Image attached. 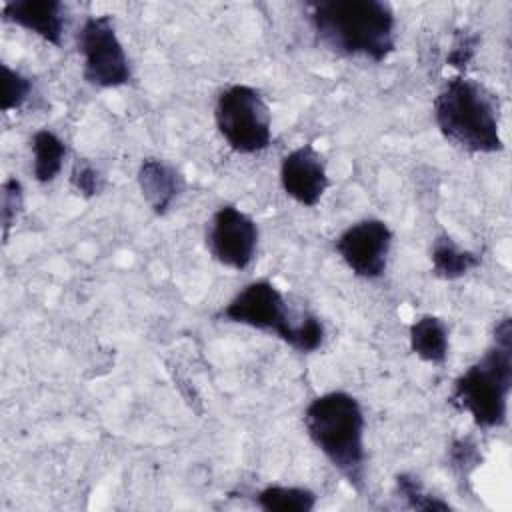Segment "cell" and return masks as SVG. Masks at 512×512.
<instances>
[{"mask_svg":"<svg viewBox=\"0 0 512 512\" xmlns=\"http://www.w3.org/2000/svg\"><path fill=\"white\" fill-rule=\"evenodd\" d=\"M314 38L338 56L384 62L396 48V14L382 0L306 2Z\"/></svg>","mask_w":512,"mask_h":512,"instance_id":"obj_1","label":"cell"},{"mask_svg":"<svg viewBox=\"0 0 512 512\" xmlns=\"http://www.w3.org/2000/svg\"><path fill=\"white\" fill-rule=\"evenodd\" d=\"M304 428L310 442L358 492L366 490V418L356 396L330 390L304 410Z\"/></svg>","mask_w":512,"mask_h":512,"instance_id":"obj_2","label":"cell"},{"mask_svg":"<svg viewBox=\"0 0 512 512\" xmlns=\"http://www.w3.org/2000/svg\"><path fill=\"white\" fill-rule=\"evenodd\" d=\"M434 122L440 134L468 154H496L504 150L500 132V104L494 92L468 76H452L438 90Z\"/></svg>","mask_w":512,"mask_h":512,"instance_id":"obj_3","label":"cell"},{"mask_svg":"<svg viewBox=\"0 0 512 512\" xmlns=\"http://www.w3.org/2000/svg\"><path fill=\"white\" fill-rule=\"evenodd\" d=\"M512 390V320L504 316L492 334V344L452 384L450 404L470 414L482 430L502 428L508 422Z\"/></svg>","mask_w":512,"mask_h":512,"instance_id":"obj_4","label":"cell"},{"mask_svg":"<svg viewBox=\"0 0 512 512\" xmlns=\"http://www.w3.org/2000/svg\"><path fill=\"white\" fill-rule=\"evenodd\" d=\"M216 318L274 334L300 354L316 352L326 340L322 320L312 312H304L296 318L278 286L264 278L248 282L216 312Z\"/></svg>","mask_w":512,"mask_h":512,"instance_id":"obj_5","label":"cell"},{"mask_svg":"<svg viewBox=\"0 0 512 512\" xmlns=\"http://www.w3.org/2000/svg\"><path fill=\"white\" fill-rule=\"evenodd\" d=\"M214 122L236 154H258L272 142L270 108L254 86L232 84L224 88L214 104Z\"/></svg>","mask_w":512,"mask_h":512,"instance_id":"obj_6","label":"cell"},{"mask_svg":"<svg viewBox=\"0 0 512 512\" xmlns=\"http://www.w3.org/2000/svg\"><path fill=\"white\" fill-rule=\"evenodd\" d=\"M76 46L82 56V76L90 86L118 88L132 80L130 58L110 14L88 16L76 34Z\"/></svg>","mask_w":512,"mask_h":512,"instance_id":"obj_7","label":"cell"},{"mask_svg":"<svg viewBox=\"0 0 512 512\" xmlns=\"http://www.w3.org/2000/svg\"><path fill=\"white\" fill-rule=\"evenodd\" d=\"M260 230L250 214L234 204H222L206 226V248L210 256L230 268L246 270L256 256Z\"/></svg>","mask_w":512,"mask_h":512,"instance_id":"obj_8","label":"cell"},{"mask_svg":"<svg viewBox=\"0 0 512 512\" xmlns=\"http://www.w3.org/2000/svg\"><path fill=\"white\" fill-rule=\"evenodd\" d=\"M394 232L380 218H364L344 228L334 240V250L346 268L364 280H378L388 268Z\"/></svg>","mask_w":512,"mask_h":512,"instance_id":"obj_9","label":"cell"},{"mask_svg":"<svg viewBox=\"0 0 512 512\" xmlns=\"http://www.w3.org/2000/svg\"><path fill=\"white\" fill-rule=\"evenodd\" d=\"M280 186L296 204L314 208L330 186L324 158L312 144H302L280 160Z\"/></svg>","mask_w":512,"mask_h":512,"instance_id":"obj_10","label":"cell"},{"mask_svg":"<svg viewBox=\"0 0 512 512\" xmlns=\"http://www.w3.org/2000/svg\"><path fill=\"white\" fill-rule=\"evenodd\" d=\"M2 20L36 34L52 46H62L66 6L60 0H8L2 4Z\"/></svg>","mask_w":512,"mask_h":512,"instance_id":"obj_11","label":"cell"},{"mask_svg":"<svg viewBox=\"0 0 512 512\" xmlns=\"http://www.w3.org/2000/svg\"><path fill=\"white\" fill-rule=\"evenodd\" d=\"M136 178L144 202L156 216H164L186 188L180 170L160 158H144Z\"/></svg>","mask_w":512,"mask_h":512,"instance_id":"obj_12","label":"cell"},{"mask_svg":"<svg viewBox=\"0 0 512 512\" xmlns=\"http://www.w3.org/2000/svg\"><path fill=\"white\" fill-rule=\"evenodd\" d=\"M408 342L412 354H416L422 362L440 366L448 358L450 332L442 318L434 314H422L410 324Z\"/></svg>","mask_w":512,"mask_h":512,"instance_id":"obj_13","label":"cell"},{"mask_svg":"<svg viewBox=\"0 0 512 512\" xmlns=\"http://www.w3.org/2000/svg\"><path fill=\"white\" fill-rule=\"evenodd\" d=\"M32 148V176L40 184H48L56 180V176L64 168V160L68 156L66 142L52 130L42 128L36 130L30 138Z\"/></svg>","mask_w":512,"mask_h":512,"instance_id":"obj_14","label":"cell"},{"mask_svg":"<svg viewBox=\"0 0 512 512\" xmlns=\"http://www.w3.org/2000/svg\"><path fill=\"white\" fill-rule=\"evenodd\" d=\"M430 262L434 276L442 280H458L480 266V256L458 246L448 234H438L430 248Z\"/></svg>","mask_w":512,"mask_h":512,"instance_id":"obj_15","label":"cell"},{"mask_svg":"<svg viewBox=\"0 0 512 512\" xmlns=\"http://www.w3.org/2000/svg\"><path fill=\"white\" fill-rule=\"evenodd\" d=\"M254 502L264 512H312L318 496L304 486L270 484L254 494Z\"/></svg>","mask_w":512,"mask_h":512,"instance_id":"obj_16","label":"cell"},{"mask_svg":"<svg viewBox=\"0 0 512 512\" xmlns=\"http://www.w3.org/2000/svg\"><path fill=\"white\" fill-rule=\"evenodd\" d=\"M394 486H396V494L402 496L408 504V508L414 510H432V512H446L452 510V506L442 500L440 496H434L430 492L424 490L422 482L418 476L410 474V472H400L394 478Z\"/></svg>","mask_w":512,"mask_h":512,"instance_id":"obj_17","label":"cell"},{"mask_svg":"<svg viewBox=\"0 0 512 512\" xmlns=\"http://www.w3.org/2000/svg\"><path fill=\"white\" fill-rule=\"evenodd\" d=\"M2 112L20 110L28 98L32 96V78L22 74L20 70L10 68L8 64H2Z\"/></svg>","mask_w":512,"mask_h":512,"instance_id":"obj_18","label":"cell"},{"mask_svg":"<svg viewBox=\"0 0 512 512\" xmlns=\"http://www.w3.org/2000/svg\"><path fill=\"white\" fill-rule=\"evenodd\" d=\"M480 462H482V456L478 452L476 442L470 436L452 440L448 448V466L452 468L454 476L460 482H466L470 474L480 466Z\"/></svg>","mask_w":512,"mask_h":512,"instance_id":"obj_19","label":"cell"},{"mask_svg":"<svg viewBox=\"0 0 512 512\" xmlns=\"http://www.w3.org/2000/svg\"><path fill=\"white\" fill-rule=\"evenodd\" d=\"M70 184L82 198H94L104 188V176L86 158H76L70 170Z\"/></svg>","mask_w":512,"mask_h":512,"instance_id":"obj_20","label":"cell"},{"mask_svg":"<svg viewBox=\"0 0 512 512\" xmlns=\"http://www.w3.org/2000/svg\"><path fill=\"white\" fill-rule=\"evenodd\" d=\"M24 206V190L18 178H6L2 182V236L8 238L10 226L16 222Z\"/></svg>","mask_w":512,"mask_h":512,"instance_id":"obj_21","label":"cell"},{"mask_svg":"<svg viewBox=\"0 0 512 512\" xmlns=\"http://www.w3.org/2000/svg\"><path fill=\"white\" fill-rule=\"evenodd\" d=\"M478 44H480L478 34H474L470 30H458L454 34L452 46L446 54V64L456 68V70H464L470 64V60L474 58Z\"/></svg>","mask_w":512,"mask_h":512,"instance_id":"obj_22","label":"cell"}]
</instances>
